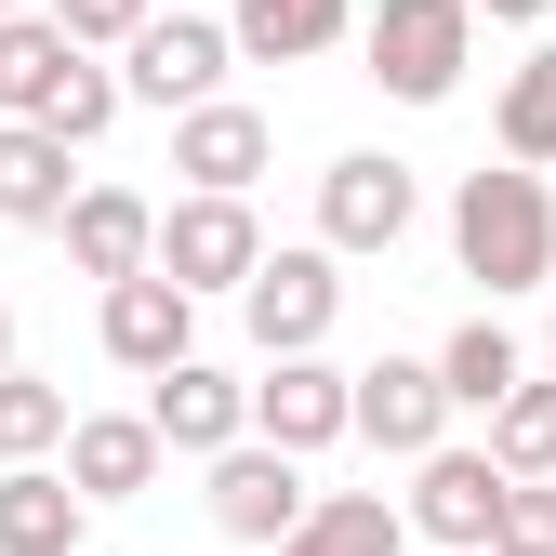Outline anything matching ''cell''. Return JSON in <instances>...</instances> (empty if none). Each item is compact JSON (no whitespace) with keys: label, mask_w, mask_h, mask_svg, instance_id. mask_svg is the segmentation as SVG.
Instances as JSON below:
<instances>
[{"label":"cell","mask_w":556,"mask_h":556,"mask_svg":"<svg viewBox=\"0 0 556 556\" xmlns=\"http://www.w3.org/2000/svg\"><path fill=\"white\" fill-rule=\"evenodd\" d=\"M0 14H27V0H0Z\"/></svg>","instance_id":"obj_31"},{"label":"cell","mask_w":556,"mask_h":556,"mask_svg":"<svg viewBox=\"0 0 556 556\" xmlns=\"http://www.w3.org/2000/svg\"><path fill=\"white\" fill-rule=\"evenodd\" d=\"M265 556H410V517L384 491H305V517L278 530Z\"/></svg>","instance_id":"obj_17"},{"label":"cell","mask_w":556,"mask_h":556,"mask_svg":"<svg viewBox=\"0 0 556 556\" xmlns=\"http://www.w3.org/2000/svg\"><path fill=\"white\" fill-rule=\"evenodd\" d=\"M252 438H278V451H344V371L318 358V344H292V358H265L252 371Z\"/></svg>","instance_id":"obj_14"},{"label":"cell","mask_w":556,"mask_h":556,"mask_svg":"<svg viewBox=\"0 0 556 556\" xmlns=\"http://www.w3.org/2000/svg\"><path fill=\"white\" fill-rule=\"evenodd\" d=\"M358 66L397 106H451L477 66V0H371L358 14Z\"/></svg>","instance_id":"obj_2"},{"label":"cell","mask_w":556,"mask_h":556,"mask_svg":"<svg viewBox=\"0 0 556 556\" xmlns=\"http://www.w3.org/2000/svg\"><path fill=\"white\" fill-rule=\"evenodd\" d=\"M93 344L119 371H173L186 344H199V292H173L160 265H132V278H93Z\"/></svg>","instance_id":"obj_10"},{"label":"cell","mask_w":556,"mask_h":556,"mask_svg":"<svg viewBox=\"0 0 556 556\" xmlns=\"http://www.w3.org/2000/svg\"><path fill=\"white\" fill-rule=\"evenodd\" d=\"M147 265L173 278V292H239V278L265 265V226H252V199H226V186H186V199H160V239H147Z\"/></svg>","instance_id":"obj_3"},{"label":"cell","mask_w":556,"mask_h":556,"mask_svg":"<svg viewBox=\"0 0 556 556\" xmlns=\"http://www.w3.org/2000/svg\"><path fill=\"white\" fill-rule=\"evenodd\" d=\"M66 53H80V40H66L40 0H27V14H0V119H40L53 80H66Z\"/></svg>","instance_id":"obj_21"},{"label":"cell","mask_w":556,"mask_h":556,"mask_svg":"<svg viewBox=\"0 0 556 556\" xmlns=\"http://www.w3.org/2000/svg\"><path fill=\"white\" fill-rule=\"evenodd\" d=\"M40 14H53L66 40H80V53H119L132 27H147V14H160V0H40Z\"/></svg>","instance_id":"obj_27"},{"label":"cell","mask_w":556,"mask_h":556,"mask_svg":"<svg viewBox=\"0 0 556 556\" xmlns=\"http://www.w3.org/2000/svg\"><path fill=\"white\" fill-rule=\"evenodd\" d=\"M226 66H239V40H226V14H147L119 40V106H199V93H226Z\"/></svg>","instance_id":"obj_5"},{"label":"cell","mask_w":556,"mask_h":556,"mask_svg":"<svg viewBox=\"0 0 556 556\" xmlns=\"http://www.w3.org/2000/svg\"><path fill=\"white\" fill-rule=\"evenodd\" d=\"M410 226H425V173L410 160H384V147H344L331 173H318V252H397Z\"/></svg>","instance_id":"obj_4"},{"label":"cell","mask_w":556,"mask_h":556,"mask_svg":"<svg viewBox=\"0 0 556 556\" xmlns=\"http://www.w3.org/2000/svg\"><path fill=\"white\" fill-rule=\"evenodd\" d=\"M66 186H80V147L40 119H0V226H53Z\"/></svg>","instance_id":"obj_19"},{"label":"cell","mask_w":556,"mask_h":556,"mask_svg":"<svg viewBox=\"0 0 556 556\" xmlns=\"http://www.w3.org/2000/svg\"><path fill=\"white\" fill-rule=\"evenodd\" d=\"M265 160H278V119H265V106H239V93H199V106H173V173H186V186H226V199H252V186H265Z\"/></svg>","instance_id":"obj_13"},{"label":"cell","mask_w":556,"mask_h":556,"mask_svg":"<svg viewBox=\"0 0 556 556\" xmlns=\"http://www.w3.org/2000/svg\"><path fill=\"white\" fill-rule=\"evenodd\" d=\"M239 318H252V358H292V344H331V318H344V252H318V239L265 252V265L239 278Z\"/></svg>","instance_id":"obj_6"},{"label":"cell","mask_w":556,"mask_h":556,"mask_svg":"<svg viewBox=\"0 0 556 556\" xmlns=\"http://www.w3.org/2000/svg\"><path fill=\"white\" fill-rule=\"evenodd\" d=\"M397 517H410V543H438V556H477L491 543V517H504V464H491V438L477 451H410V491H397Z\"/></svg>","instance_id":"obj_7"},{"label":"cell","mask_w":556,"mask_h":556,"mask_svg":"<svg viewBox=\"0 0 556 556\" xmlns=\"http://www.w3.org/2000/svg\"><path fill=\"white\" fill-rule=\"evenodd\" d=\"M0 358H14V305H0Z\"/></svg>","instance_id":"obj_30"},{"label":"cell","mask_w":556,"mask_h":556,"mask_svg":"<svg viewBox=\"0 0 556 556\" xmlns=\"http://www.w3.org/2000/svg\"><path fill=\"white\" fill-rule=\"evenodd\" d=\"M517 371H530V344H517V331H504L491 305H477V318H464V331L438 344V384H451V410H477V425H491V397H504Z\"/></svg>","instance_id":"obj_20"},{"label":"cell","mask_w":556,"mask_h":556,"mask_svg":"<svg viewBox=\"0 0 556 556\" xmlns=\"http://www.w3.org/2000/svg\"><path fill=\"white\" fill-rule=\"evenodd\" d=\"M226 40H239L252 66H318V53L358 40V0H239Z\"/></svg>","instance_id":"obj_18"},{"label":"cell","mask_w":556,"mask_h":556,"mask_svg":"<svg viewBox=\"0 0 556 556\" xmlns=\"http://www.w3.org/2000/svg\"><path fill=\"white\" fill-rule=\"evenodd\" d=\"M491 464L504 477H556V371H517L491 397Z\"/></svg>","instance_id":"obj_23"},{"label":"cell","mask_w":556,"mask_h":556,"mask_svg":"<svg viewBox=\"0 0 556 556\" xmlns=\"http://www.w3.org/2000/svg\"><path fill=\"white\" fill-rule=\"evenodd\" d=\"M53 239H66V265H80V278H132V265H147V239H160V199L80 173V186H66V213H53Z\"/></svg>","instance_id":"obj_15"},{"label":"cell","mask_w":556,"mask_h":556,"mask_svg":"<svg viewBox=\"0 0 556 556\" xmlns=\"http://www.w3.org/2000/svg\"><path fill=\"white\" fill-rule=\"evenodd\" d=\"M53 438H66V384L27 371V358H0V464H40Z\"/></svg>","instance_id":"obj_24"},{"label":"cell","mask_w":556,"mask_h":556,"mask_svg":"<svg viewBox=\"0 0 556 556\" xmlns=\"http://www.w3.org/2000/svg\"><path fill=\"white\" fill-rule=\"evenodd\" d=\"M199 504H213L226 543H278L305 517V451H278V438H226L213 464H199Z\"/></svg>","instance_id":"obj_8"},{"label":"cell","mask_w":556,"mask_h":556,"mask_svg":"<svg viewBox=\"0 0 556 556\" xmlns=\"http://www.w3.org/2000/svg\"><path fill=\"white\" fill-rule=\"evenodd\" d=\"M344 438H371L384 464L438 451V438H451V384H438V358H371V371H344Z\"/></svg>","instance_id":"obj_9"},{"label":"cell","mask_w":556,"mask_h":556,"mask_svg":"<svg viewBox=\"0 0 556 556\" xmlns=\"http://www.w3.org/2000/svg\"><path fill=\"white\" fill-rule=\"evenodd\" d=\"M491 147L530 160V173H556V40H543L530 66H504V93H491Z\"/></svg>","instance_id":"obj_22"},{"label":"cell","mask_w":556,"mask_h":556,"mask_svg":"<svg viewBox=\"0 0 556 556\" xmlns=\"http://www.w3.org/2000/svg\"><path fill=\"white\" fill-rule=\"evenodd\" d=\"M477 556H556V477H504V517Z\"/></svg>","instance_id":"obj_26"},{"label":"cell","mask_w":556,"mask_h":556,"mask_svg":"<svg viewBox=\"0 0 556 556\" xmlns=\"http://www.w3.org/2000/svg\"><path fill=\"white\" fill-rule=\"evenodd\" d=\"M556 0H477V27H543Z\"/></svg>","instance_id":"obj_28"},{"label":"cell","mask_w":556,"mask_h":556,"mask_svg":"<svg viewBox=\"0 0 556 556\" xmlns=\"http://www.w3.org/2000/svg\"><path fill=\"white\" fill-rule=\"evenodd\" d=\"M106 119H119V66H93V53H66V80H53L40 132H66V147H106Z\"/></svg>","instance_id":"obj_25"},{"label":"cell","mask_w":556,"mask_h":556,"mask_svg":"<svg viewBox=\"0 0 556 556\" xmlns=\"http://www.w3.org/2000/svg\"><path fill=\"white\" fill-rule=\"evenodd\" d=\"M53 464H66V491H80V504H147L173 451H160V425H147V410H66Z\"/></svg>","instance_id":"obj_12"},{"label":"cell","mask_w":556,"mask_h":556,"mask_svg":"<svg viewBox=\"0 0 556 556\" xmlns=\"http://www.w3.org/2000/svg\"><path fill=\"white\" fill-rule=\"evenodd\" d=\"M147 425H160V451H173V464H213L226 438H252V384H239V371H213V358L186 344L173 371H147Z\"/></svg>","instance_id":"obj_11"},{"label":"cell","mask_w":556,"mask_h":556,"mask_svg":"<svg viewBox=\"0 0 556 556\" xmlns=\"http://www.w3.org/2000/svg\"><path fill=\"white\" fill-rule=\"evenodd\" d=\"M543 292H556V278H543ZM543 371H556V305H543Z\"/></svg>","instance_id":"obj_29"},{"label":"cell","mask_w":556,"mask_h":556,"mask_svg":"<svg viewBox=\"0 0 556 556\" xmlns=\"http://www.w3.org/2000/svg\"><path fill=\"white\" fill-rule=\"evenodd\" d=\"M451 265L477 278V292H543L556 278V186L530 173V160H504V173H464L451 186Z\"/></svg>","instance_id":"obj_1"},{"label":"cell","mask_w":556,"mask_h":556,"mask_svg":"<svg viewBox=\"0 0 556 556\" xmlns=\"http://www.w3.org/2000/svg\"><path fill=\"white\" fill-rule=\"evenodd\" d=\"M93 543V504L66 491V464H0V556H80Z\"/></svg>","instance_id":"obj_16"}]
</instances>
